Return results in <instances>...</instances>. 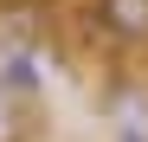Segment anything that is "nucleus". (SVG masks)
Masks as SVG:
<instances>
[{"mask_svg":"<svg viewBox=\"0 0 148 142\" xmlns=\"http://www.w3.org/2000/svg\"><path fill=\"white\" fill-rule=\"evenodd\" d=\"M0 142H26V116H19V103L0 90Z\"/></svg>","mask_w":148,"mask_h":142,"instance_id":"obj_2","label":"nucleus"},{"mask_svg":"<svg viewBox=\"0 0 148 142\" xmlns=\"http://www.w3.org/2000/svg\"><path fill=\"white\" fill-rule=\"evenodd\" d=\"M97 26L122 45H142L148 39V0H97Z\"/></svg>","mask_w":148,"mask_h":142,"instance_id":"obj_1","label":"nucleus"}]
</instances>
